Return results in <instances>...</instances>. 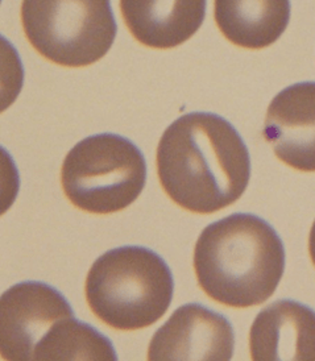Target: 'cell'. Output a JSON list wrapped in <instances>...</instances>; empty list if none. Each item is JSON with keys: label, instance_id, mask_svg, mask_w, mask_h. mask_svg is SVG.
Returning <instances> with one entry per match:
<instances>
[{"label": "cell", "instance_id": "6", "mask_svg": "<svg viewBox=\"0 0 315 361\" xmlns=\"http://www.w3.org/2000/svg\"><path fill=\"white\" fill-rule=\"evenodd\" d=\"M77 321L60 291L40 281H25L0 300V351L4 360H56Z\"/></svg>", "mask_w": 315, "mask_h": 361}, {"label": "cell", "instance_id": "8", "mask_svg": "<svg viewBox=\"0 0 315 361\" xmlns=\"http://www.w3.org/2000/svg\"><path fill=\"white\" fill-rule=\"evenodd\" d=\"M263 135L285 165L315 171V82L295 83L276 95Z\"/></svg>", "mask_w": 315, "mask_h": 361}, {"label": "cell", "instance_id": "4", "mask_svg": "<svg viewBox=\"0 0 315 361\" xmlns=\"http://www.w3.org/2000/svg\"><path fill=\"white\" fill-rule=\"evenodd\" d=\"M145 180L147 164L142 151L115 133H99L77 142L62 164L66 198L90 214L127 209L142 194Z\"/></svg>", "mask_w": 315, "mask_h": 361}, {"label": "cell", "instance_id": "12", "mask_svg": "<svg viewBox=\"0 0 315 361\" xmlns=\"http://www.w3.org/2000/svg\"><path fill=\"white\" fill-rule=\"evenodd\" d=\"M309 253H310V259L313 261L315 267V221L311 226L310 235H309Z\"/></svg>", "mask_w": 315, "mask_h": 361}, {"label": "cell", "instance_id": "2", "mask_svg": "<svg viewBox=\"0 0 315 361\" xmlns=\"http://www.w3.org/2000/svg\"><path fill=\"white\" fill-rule=\"evenodd\" d=\"M201 289L236 309L259 306L275 293L285 271V248L275 228L252 214H233L209 224L194 248Z\"/></svg>", "mask_w": 315, "mask_h": 361}, {"label": "cell", "instance_id": "9", "mask_svg": "<svg viewBox=\"0 0 315 361\" xmlns=\"http://www.w3.org/2000/svg\"><path fill=\"white\" fill-rule=\"evenodd\" d=\"M254 361H315V311L292 300L260 311L249 331Z\"/></svg>", "mask_w": 315, "mask_h": 361}, {"label": "cell", "instance_id": "7", "mask_svg": "<svg viewBox=\"0 0 315 361\" xmlns=\"http://www.w3.org/2000/svg\"><path fill=\"white\" fill-rule=\"evenodd\" d=\"M234 350V329L227 318L202 305L187 303L154 332L148 360L228 361Z\"/></svg>", "mask_w": 315, "mask_h": 361}, {"label": "cell", "instance_id": "11", "mask_svg": "<svg viewBox=\"0 0 315 361\" xmlns=\"http://www.w3.org/2000/svg\"><path fill=\"white\" fill-rule=\"evenodd\" d=\"M214 18L234 45L264 49L288 28L290 0H214Z\"/></svg>", "mask_w": 315, "mask_h": 361}, {"label": "cell", "instance_id": "5", "mask_svg": "<svg viewBox=\"0 0 315 361\" xmlns=\"http://www.w3.org/2000/svg\"><path fill=\"white\" fill-rule=\"evenodd\" d=\"M21 24L35 51L66 68L98 62L118 32L110 0H23Z\"/></svg>", "mask_w": 315, "mask_h": 361}, {"label": "cell", "instance_id": "10", "mask_svg": "<svg viewBox=\"0 0 315 361\" xmlns=\"http://www.w3.org/2000/svg\"><path fill=\"white\" fill-rule=\"evenodd\" d=\"M133 37L153 49H172L192 39L206 16V0H121Z\"/></svg>", "mask_w": 315, "mask_h": 361}, {"label": "cell", "instance_id": "3", "mask_svg": "<svg viewBox=\"0 0 315 361\" xmlns=\"http://www.w3.org/2000/svg\"><path fill=\"white\" fill-rule=\"evenodd\" d=\"M173 274L156 252L125 245L103 253L86 277L92 314L109 327L135 331L160 321L173 300Z\"/></svg>", "mask_w": 315, "mask_h": 361}, {"label": "cell", "instance_id": "1", "mask_svg": "<svg viewBox=\"0 0 315 361\" xmlns=\"http://www.w3.org/2000/svg\"><path fill=\"white\" fill-rule=\"evenodd\" d=\"M163 191L181 209L213 214L234 204L251 178L247 145L230 121L192 112L163 133L156 153Z\"/></svg>", "mask_w": 315, "mask_h": 361}]
</instances>
